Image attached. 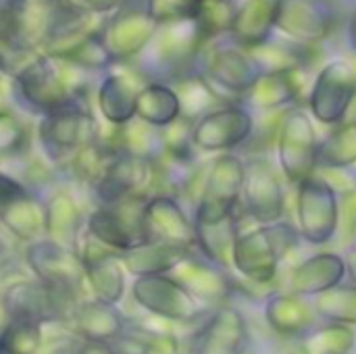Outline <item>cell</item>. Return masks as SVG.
<instances>
[{
  "label": "cell",
  "instance_id": "cell-24",
  "mask_svg": "<svg viewBox=\"0 0 356 354\" xmlns=\"http://www.w3.org/2000/svg\"><path fill=\"white\" fill-rule=\"evenodd\" d=\"M263 319L277 338L294 342L321 323L313 300L290 290H273L263 298Z\"/></svg>",
  "mask_w": 356,
  "mask_h": 354
},
{
  "label": "cell",
  "instance_id": "cell-36",
  "mask_svg": "<svg viewBox=\"0 0 356 354\" xmlns=\"http://www.w3.org/2000/svg\"><path fill=\"white\" fill-rule=\"evenodd\" d=\"M307 48L302 44H296L290 40V44L277 42L275 38L267 40L265 44L246 48L257 63L261 73H282V71H294L307 67Z\"/></svg>",
  "mask_w": 356,
  "mask_h": 354
},
{
  "label": "cell",
  "instance_id": "cell-7",
  "mask_svg": "<svg viewBox=\"0 0 356 354\" xmlns=\"http://www.w3.org/2000/svg\"><path fill=\"white\" fill-rule=\"evenodd\" d=\"M246 159L238 152L217 154L204 175L200 198L192 211L194 223H213L240 213Z\"/></svg>",
  "mask_w": 356,
  "mask_h": 354
},
{
  "label": "cell",
  "instance_id": "cell-8",
  "mask_svg": "<svg viewBox=\"0 0 356 354\" xmlns=\"http://www.w3.org/2000/svg\"><path fill=\"white\" fill-rule=\"evenodd\" d=\"M296 230L302 242L327 246L340 232V196L319 175L307 177L296 188Z\"/></svg>",
  "mask_w": 356,
  "mask_h": 354
},
{
  "label": "cell",
  "instance_id": "cell-4",
  "mask_svg": "<svg viewBox=\"0 0 356 354\" xmlns=\"http://www.w3.org/2000/svg\"><path fill=\"white\" fill-rule=\"evenodd\" d=\"M96 140H100V125L92 113L88 92L77 94L38 123V142L54 165H69L83 146Z\"/></svg>",
  "mask_w": 356,
  "mask_h": 354
},
{
  "label": "cell",
  "instance_id": "cell-23",
  "mask_svg": "<svg viewBox=\"0 0 356 354\" xmlns=\"http://www.w3.org/2000/svg\"><path fill=\"white\" fill-rule=\"evenodd\" d=\"M179 284H184L200 303L207 307H219L232 300L238 292V284L232 277V271H225L204 259L196 248L169 273Z\"/></svg>",
  "mask_w": 356,
  "mask_h": 354
},
{
  "label": "cell",
  "instance_id": "cell-41",
  "mask_svg": "<svg viewBox=\"0 0 356 354\" xmlns=\"http://www.w3.org/2000/svg\"><path fill=\"white\" fill-rule=\"evenodd\" d=\"M42 325L31 321H6L0 330V354H40Z\"/></svg>",
  "mask_w": 356,
  "mask_h": 354
},
{
  "label": "cell",
  "instance_id": "cell-12",
  "mask_svg": "<svg viewBox=\"0 0 356 354\" xmlns=\"http://www.w3.org/2000/svg\"><path fill=\"white\" fill-rule=\"evenodd\" d=\"M356 100V63L350 58L330 61L313 79L307 106L321 125L336 127L348 119Z\"/></svg>",
  "mask_w": 356,
  "mask_h": 354
},
{
  "label": "cell",
  "instance_id": "cell-32",
  "mask_svg": "<svg viewBox=\"0 0 356 354\" xmlns=\"http://www.w3.org/2000/svg\"><path fill=\"white\" fill-rule=\"evenodd\" d=\"M188 252H190V248H181V246H173V244H165V242L146 240L144 244L136 246L134 250L121 255V259H123L125 269L134 277H142V275H167V273H171L188 257Z\"/></svg>",
  "mask_w": 356,
  "mask_h": 354
},
{
  "label": "cell",
  "instance_id": "cell-19",
  "mask_svg": "<svg viewBox=\"0 0 356 354\" xmlns=\"http://www.w3.org/2000/svg\"><path fill=\"white\" fill-rule=\"evenodd\" d=\"M25 263L35 280L60 290L77 294V290L86 282L83 263L77 250L50 238H38L29 242L25 248Z\"/></svg>",
  "mask_w": 356,
  "mask_h": 354
},
{
  "label": "cell",
  "instance_id": "cell-47",
  "mask_svg": "<svg viewBox=\"0 0 356 354\" xmlns=\"http://www.w3.org/2000/svg\"><path fill=\"white\" fill-rule=\"evenodd\" d=\"M348 44H350V50L356 54V8L348 21Z\"/></svg>",
  "mask_w": 356,
  "mask_h": 354
},
{
  "label": "cell",
  "instance_id": "cell-21",
  "mask_svg": "<svg viewBox=\"0 0 356 354\" xmlns=\"http://www.w3.org/2000/svg\"><path fill=\"white\" fill-rule=\"evenodd\" d=\"M146 238L181 248H196V225L188 207L173 194H152L144 204Z\"/></svg>",
  "mask_w": 356,
  "mask_h": 354
},
{
  "label": "cell",
  "instance_id": "cell-27",
  "mask_svg": "<svg viewBox=\"0 0 356 354\" xmlns=\"http://www.w3.org/2000/svg\"><path fill=\"white\" fill-rule=\"evenodd\" d=\"M144 83L123 71H108L96 90V104L100 117L111 127H123L136 119L138 94Z\"/></svg>",
  "mask_w": 356,
  "mask_h": 354
},
{
  "label": "cell",
  "instance_id": "cell-5",
  "mask_svg": "<svg viewBox=\"0 0 356 354\" xmlns=\"http://www.w3.org/2000/svg\"><path fill=\"white\" fill-rule=\"evenodd\" d=\"M196 73H200L225 104L242 102L248 90L261 77L250 52L236 44L229 35L213 40L198 56Z\"/></svg>",
  "mask_w": 356,
  "mask_h": 354
},
{
  "label": "cell",
  "instance_id": "cell-51",
  "mask_svg": "<svg viewBox=\"0 0 356 354\" xmlns=\"http://www.w3.org/2000/svg\"><path fill=\"white\" fill-rule=\"evenodd\" d=\"M332 2H334V0H332Z\"/></svg>",
  "mask_w": 356,
  "mask_h": 354
},
{
  "label": "cell",
  "instance_id": "cell-6",
  "mask_svg": "<svg viewBox=\"0 0 356 354\" xmlns=\"http://www.w3.org/2000/svg\"><path fill=\"white\" fill-rule=\"evenodd\" d=\"M319 142L321 140L309 111L294 106L282 115L275 127V159L286 184L296 188L317 173Z\"/></svg>",
  "mask_w": 356,
  "mask_h": 354
},
{
  "label": "cell",
  "instance_id": "cell-42",
  "mask_svg": "<svg viewBox=\"0 0 356 354\" xmlns=\"http://www.w3.org/2000/svg\"><path fill=\"white\" fill-rule=\"evenodd\" d=\"M29 131L19 115L0 108V159H13L27 152Z\"/></svg>",
  "mask_w": 356,
  "mask_h": 354
},
{
  "label": "cell",
  "instance_id": "cell-9",
  "mask_svg": "<svg viewBox=\"0 0 356 354\" xmlns=\"http://www.w3.org/2000/svg\"><path fill=\"white\" fill-rule=\"evenodd\" d=\"M134 300L150 315L169 323H200L211 309L173 275H142L131 284Z\"/></svg>",
  "mask_w": 356,
  "mask_h": 354
},
{
  "label": "cell",
  "instance_id": "cell-3",
  "mask_svg": "<svg viewBox=\"0 0 356 354\" xmlns=\"http://www.w3.org/2000/svg\"><path fill=\"white\" fill-rule=\"evenodd\" d=\"M209 42L194 19H181L159 25L146 50L131 61L136 73L146 81H175L196 71L198 56Z\"/></svg>",
  "mask_w": 356,
  "mask_h": 354
},
{
  "label": "cell",
  "instance_id": "cell-26",
  "mask_svg": "<svg viewBox=\"0 0 356 354\" xmlns=\"http://www.w3.org/2000/svg\"><path fill=\"white\" fill-rule=\"evenodd\" d=\"M305 67L282 73H261L257 83L242 98L252 113H273L298 106L305 94Z\"/></svg>",
  "mask_w": 356,
  "mask_h": 354
},
{
  "label": "cell",
  "instance_id": "cell-1",
  "mask_svg": "<svg viewBox=\"0 0 356 354\" xmlns=\"http://www.w3.org/2000/svg\"><path fill=\"white\" fill-rule=\"evenodd\" d=\"M83 75L86 71L67 61L35 52L10 75V94L21 111L42 119L88 92Z\"/></svg>",
  "mask_w": 356,
  "mask_h": 354
},
{
  "label": "cell",
  "instance_id": "cell-34",
  "mask_svg": "<svg viewBox=\"0 0 356 354\" xmlns=\"http://www.w3.org/2000/svg\"><path fill=\"white\" fill-rule=\"evenodd\" d=\"M171 86L175 88L177 96H179V104H181V117L190 119V121H198L200 117H204L207 113H211L213 108L225 104L219 94L213 90V86L200 75V73H188L175 81H171Z\"/></svg>",
  "mask_w": 356,
  "mask_h": 354
},
{
  "label": "cell",
  "instance_id": "cell-48",
  "mask_svg": "<svg viewBox=\"0 0 356 354\" xmlns=\"http://www.w3.org/2000/svg\"><path fill=\"white\" fill-rule=\"evenodd\" d=\"M4 75H6V73H4L2 67H0V90H2V79H4Z\"/></svg>",
  "mask_w": 356,
  "mask_h": 354
},
{
  "label": "cell",
  "instance_id": "cell-31",
  "mask_svg": "<svg viewBox=\"0 0 356 354\" xmlns=\"http://www.w3.org/2000/svg\"><path fill=\"white\" fill-rule=\"evenodd\" d=\"M73 319L79 336L96 346H108L125 332V319L115 305H106L96 298L79 305Z\"/></svg>",
  "mask_w": 356,
  "mask_h": 354
},
{
  "label": "cell",
  "instance_id": "cell-11",
  "mask_svg": "<svg viewBox=\"0 0 356 354\" xmlns=\"http://www.w3.org/2000/svg\"><path fill=\"white\" fill-rule=\"evenodd\" d=\"M77 307L75 292L48 286L40 280L15 282L2 294V311L6 321H31L38 325L63 321L73 317Z\"/></svg>",
  "mask_w": 356,
  "mask_h": 354
},
{
  "label": "cell",
  "instance_id": "cell-45",
  "mask_svg": "<svg viewBox=\"0 0 356 354\" xmlns=\"http://www.w3.org/2000/svg\"><path fill=\"white\" fill-rule=\"evenodd\" d=\"M144 354H181V346L173 334L152 332L148 336V344H146V353Z\"/></svg>",
  "mask_w": 356,
  "mask_h": 354
},
{
  "label": "cell",
  "instance_id": "cell-17",
  "mask_svg": "<svg viewBox=\"0 0 356 354\" xmlns=\"http://www.w3.org/2000/svg\"><path fill=\"white\" fill-rule=\"evenodd\" d=\"M0 227L25 244L44 238V200L6 171H0Z\"/></svg>",
  "mask_w": 356,
  "mask_h": 354
},
{
  "label": "cell",
  "instance_id": "cell-30",
  "mask_svg": "<svg viewBox=\"0 0 356 354\" xmlns=\"http://www.w3.org/2000/svg\"><path fill=\"white\" fill-rule=\"evenodd\" d=\"M246 217L240 213L229 215L221 221H213V223H194L196 225V250L209 259L211 263H215L217 267L232 271V252H234V244L236 238L240 236L242 221Z\"/></svg>",
  "mask_w": 356,
  "mask_h": 354
},
{
  "label": "cell",
  "instance_id": "cell-28",
  "mask_svg": "<svg viewBox=\"0 0 356 354\" xmlns=\"http://www.w3.org/2000/svg\"><path fill=\"white\" fill-rule=\"evenodd\" d=\"M44 200V238L77 250V242L86 230V219L81 215L75 196L60 188L52 190Z\"/></svg>",
  "mask_w": 356,
  "mask_h": 354
},
{
  "label": "cell",
  "instance_id": "cell-2",
  "mask_svg": "<svg viewBox=\"0 0 356 354\" xmlns=\"http://www.w3.org/2000/svg\"><path fill=\"white\" fill-rule=\"evenodd\" d=\"M302 242L294 223L282 219L271 225L242 230L232 252V271L252 286H271L284 259Z\"/></svg>",
  "mask_w": 356,
  "mask_h": 354
},
{
  "label": "cell",
  "instance_id": "cell-38",
  "mask_svg": "<svg viewBox=\"0 0 356 354\" xmlns=\"http://www.w3.org/2000/svg\"><path fill=\"white\" fill-rule=\"evenodd\" d=\"M238 8V0H196L192 19L196 21L204 40L213 42L232 33Z\"/></svg>",
  "mask_w": 356,
  "mask_h": 354
},
{
  "label": "cell",
  "instance_id": "cell-16",
  "mask_svg": "<svg viewBox=\"0 0 356 354\" xmlns=\"http://www.w3.org/2000/svg\"><path fill=\"white\" fill-rule=\"evenodd\" d=\"M252 344L244 313L232 303L211 309L190 338L188 354H244Z\"/></svg>",
  "mask_w": 356,
  "mask_h": 354
},
{
  "label": "cell",
  "instance_id": "cell-46",
  "mask_svg": "<svg viewBox=\"0 0 356 354\" xmlns=\"http://www.w3.org/2000/svg\"><path fill=\"white\" fill-rule=\"evenodd\" d=\"M344 257H346V265H348V277L353 284H356V248H350Z\"/></svg>",
  "mask_w": 356,
  "mask_h": 354
},
{
  "label": "cell",
  "instance_id": "cell-13",
  "mask_svg": "<svg viewBox=\"0 0 356 354\" xmlns=\"http://www.w3.org/2000/svg\"><path fill=\"white\" fill-rule=\"evenodd\" d=\"M146 198L148 196H136L115 204H98L86 217V234L117 255L134 250L148 240L144 230Z\"/></svg>",
  "mask_w": 356,
  "mask_h": 354
},
{
  "label": "cell",
  "instance_id": "cell-43",
  "mask_svg": "<svg viewBox=\"0 0 356 354\" xmlns=\"http://www.w3.org/2000/svg\"><path fill=\"white\" fill-rule=\"evenodd\" d=\"M194 2L196 0H146V8L150 17L159 25H163V23H173L181 19H192Z\"/></svg>",
  "mask_w": 356,
  "mask_h": 354
},
{
  "label": "cell",
  "instance_id": "cell-25",
  "mask_svg": "<svg viewBox=\"0 0 356 354\" xmlns=\"http://www.w3.org/2000/svg\"><path fill=\"white\" fill-rule=\"evenodd\" d=\"M348 277L346 257L334 250H321L302 259L290 271L288 290L313 300L315 296L344 284Z\"/></svg>",
  "mask_w": 356,
  "mask_h": 354
},
{
  "label": "cell",
  "instance_id": "cell-18",
  "mask_svg": "<svg viewBox=\"0 0 356 354\" xmlns=\"http://www.w3.org/2000/svg\"><path fill=\"white\" fill-rule=\"evenodd\" d=\"M98 204H115L136 196L156 194V165L152 161L117 152L100 182L92 188Z\"/></svg>",
  "mask_w": 356,
  "mask_h": 354
},
{
  "label": "cell",
  "instance_id": "cell-35",
  "mask_svg": "<svg viewBox=\"0 0 356 354\" xmlns=\"http://www.w3.org/2000/svg\"><path fill=\"white\" fill-rule=\"evenodd\" d=\"M356 332L350 325L323 321L298 340L300 354H353Z\"/></svg>",
  "mask_w": 356,
  "mask_h": 354
},
{
  "label": "cell",
  "instance_id": "cell-39",
  "mask_svg": "<svg viewBox=\"0 0 356 354\" xmlns=\"http://www.w3.org/2000/svg\"><path fill=\"white\" fill-rule=\"evenodd\" d=\"M313 307L321 321L356 325V284L344 282L313 298Z\"/></svg>",
  "mask_w": 356,
  "mask_h": 354
},
{
  "label": "cell",
  "instance_id": "cell-37",
  "mask_svg": "<svg viewBox=\"0 0 356 354\" xmlns=\"http://www.w3.org/2000/svg\"><path fill=\"white\" fill-rule=\"evenodd\" d=\"M356 167V119L332 127V131L319 142V167L317 169H350Z\"/></svg>",
  "mask_w": 356,
  "mask_h": 354
},
{
  "label": "cell",
  "instance_id": "cell-10",
  "mask_svg": "<svg viewBox=\"0 0 356 354\" xmlns=\"http://www.w3.org/2000/svg\"><path fill=\"white\" fill-rule=\"evenodd\" d=\"M240 209L254 225H271L286 217V179L263 154L246 159Z\"/></svg>",
  "mask_w": 356,
  "mask_h": 354
},
{
  "label": "cell",
  "instance_id": "cell-14",
  "mask_svg": "<svg viewBox=\"0 0 356 354\" xmlns=\"http://www.w3.org/2000/svg\"><path fill=\"white\" fill-rule=\"evenodd\" d=\"M257 134L254 113L242 104H221L194 121V146L204 154H223L244 148Z\"/></svg>",
  "mask_w": 356,
  "mask_h": 354
},
{
  "label": "cell",
  "instance_id": "cell-22",
  "mask_svg": "<svg viewBox=\"0 0 356 354\" xmlns=\"http://www.w3.org/2000/svg\"><path fill=\"white\" fill-rule=\"evenodd\" d=\"M77 255L81 257L86 282L90 284L96 300L117 305L125 294V265L121 255L106 248L90 234H81L77 242Z\"/></svg>",
  "mask_w": 356,
  "mask_h": 354
},
{
  "label": "cell",
  "instance_id": "cell-20",
  "mask_svg": "<svg viewBox=\"0 0 356 354\" xmlns=\"http://www.w3.org/2000/svg\"><path fill=\"white\" fill-rule=\"evenodd\" d=\"M338 23V10L332 0H282L277 31L296 44L311 46L327 40Z\"/></svg>",
  "mask_w": 356,
  "mask_h": 354
},
{
  "label": "cell",
  "instance_id": "cell-29",
  "mask_svg": "<svg viewBox=\"0 0 356 354\" xmlns=\"http://www.w3.org/2000/svg\"><path fill=\"white\" fill-rule=\"evenodd\" d=\"M280 4L282 0H244L238 8L229 38L244 48L265 44L277 31Z\"/></svg>",
  "mask_w": 356,
  "mask_h": 354
},
{
  "label": "cell",
  "instance_id": "cell-15",
  "mask_svg": "<svg viewBox=\"0 0 356 354\" xmlns=\"http://www.w3.org/2000/svg\"><path fill=\"white\" fill-rule=\"evenodd\" d=\"M156 29L159 23L150 17L146 0H127L106 17L102 38L119 65L136 61L152 42Z\"/></svg>",
  "mask_w": 356,
  "mask_h": 354
},
{
  "label": "cell",
  "instance_id": "cell-40",
  "mask_svg": "<svg viewBox=\"0 0 356 354\" xmlns=\"http://www.w3.org/2000/svg\"><path fill=\"white\" fill-rule=\"evenodd\" d=\"M60 61H67L86 73L111 71L117 65L115 56L111 54L108 46L104 44L102 31H96V33H90L88 38H83Z\"/></svg>",
  "mask_w": 356,
  "mask_h": 354
},
{
  "label": "cell",
  "instance_id": "cell-50",
  "mask_svg": "<svg viewBox=\"0 0 356 354\" xmlns=\"http://www.w3.org/2000/svg\"><path fill=\"white\" fill-rule=\"evenodd\" d=\"M282 354H300V353H298V351H296V353H282Z\"/></svg>",
  "mask_w": 356,
  "mask_h": 354
},
{
  "label": "cell",
  "instance_id": "cell-49",
  "mask_svg": "<svg viewBox=\"0 0 356 354\" xmlns=\"http://www.w3.org/2000/svg\"><path fill=\"white\" fill-rule=\"evenodd\" d=\"M0 311H2V298H0ZM2 313H4V311H2ZM2 325H4V323H0V330H2Z\"/></svg>",
  "mask_w": 356,
  "mask_h": 354
},
{
  "label": "cell",
  "instance_id": "cell-44",
  "mask_svg": "<svg viewBox=\"0 0 356 354\" xmlns=\"http://www.w3.org/2000/svg\"><path fill=\"white\" fill-rule=\"evenodd\" d=\"M127 0H58V6L71 8L77 13H88V15H102L108 17L117 8H121Z\"/></svg>",
  "mask_w": 356,
  "mask_h": 354
},
{
  "label": "cell",
  "instance_id": "cell-33",
  "mask_svg": "<svg viewBox=\"0 0 356 354\" xmlns=\"http://www.w3.org/2000/svg\"><path fill=\"white\" fill-rule=\"evenodd\" d=\"M181 117V104L175 88L167 81H144L138 94L136 119L163 129Z\"/></svg>",
  "mask_w": 356,
  "mask_h": 354
}]
</instances>
